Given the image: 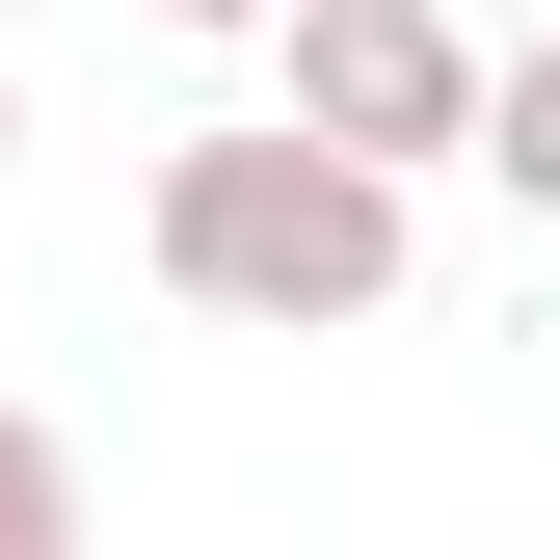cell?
Here are the masks:
<instances>
[{
	"label": "cell",
	"instance_id": "obj_1",
	"mask_svg": "<svg viewBox=\"0 0 560 560\" xmlns=\"http://www.w3.org/2000/svg\"><path fill=\"white\" fill-rule=\"evenodd\" d=\"M400 187L428 161H374V133H320V107H241V133H187L161 187H133V267H161L187 320H241V347H347V320H400Z\"/></svg>",
	"mask_w": 560,
	"mask_h": 560
},
{
	"label": "cell",
	"instance_id": "obj_2",
	"mask_svg": "<svg viewBox=\"0 0 560 560\" xmlns=\"http://www.w3.org/2000/svg\"><path fill=\"white\" fill-rule=\"evenodd\" d=\"M480 81H508V54H480L454 0H267V107L374 133V161H480Z\"/></svg>",
	"mask_w": 560,
	"mask_h": 560
},
{
	"label": "cell",
	"instance_id": "obj_3",
	"mask_svg": "<svg viewBox=\"0 0 560 560\" xmlns=\"http://www.w3.org/2000/svg\"><path fill=\"white\" fill-rule=\"evenodd\" d=\"M480 187H508V214H560V27L480 81Z\"/></svg>",
	"mask_w": 560,
	"mask_h": 560
},
{
	"label": "cell",
	"instance_id": "obj_4",
	"mask_svg": "<svg viewBox=\"0 0 560 560\" xmlns=\"http://www.w3.org/2000/svg\"><path fill=\"white\" fill-rule=\"evenodd\" d=\"M54 534H81V454H54L27 400H0V560H54Z\"/></svg>",
	"mask_w": 560,
	"mask_h": 560
},
{
	"label": "cell",
	"instance_id": "obj_5",
	"mask_svg": "<svg viewBox=\"0 0 560 560\" xmlns=\"http://www.w3.org/2000/svg\"><path fill=\"white\" fill-rule=\"evenodd\" d=\"M133 27H267V0H133Z\"/></svg>",
	"mask_w": 560,
	"mask_h": 560
},
{
	"label": "cell",
	"instance_id": "obj_6",
	"mask_svg": "<svg viewBox=\"0 0 560 560\" xmlns=\"http://www.w3.org/2000/svg\"><path fill=\"white\" fill-rule=\"evenodd\" d=\"M0 161H27V81H0Z\"/></svg>",
	"mask_w": 560,
	"mask_h": 560
}]
</instances>
